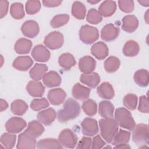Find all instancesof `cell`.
Instances as JSON below:
<instances>
[{
	"instance_id": "5bb4252c",
	"label": "cell",
	"mask_w": 149,
	"mask_h": 149,
	"mask_svg": "<svg viewBox=\"0 0 149 149\" xmlns=\"http://www.w3.org/2000/svg\"><path fill=\"white\" fill-rule=\"evenodd\" d=\"M47 97L52 105H58L63 102L66 97V93L62 88H53L48 91Z\"/></svg>"
},
{
	"instance_id": "ffe728a7",
	"label": "cell",
	"mask_w": 149,
	"mask_h": 149,
	"mask_svg": "<svg viewBox=\"0 0 149 149\" xmlns=\"http://www.w3.org/2000/svg\"><path fill=\"white\" fill-rule=\"evenodd\" d=\"M90 91V88L77 83L73 86L72 93L74 98L83 101L89 98Z\"/></svg>"
},
{
	"instance_id": "7bdbcfd3",
	"label": "cell",
	"mask_w": 149,
	"mask_h": 149,
	"mask_svg": "<svg viewBox=\"0 0 149 149\" xmlns=\"http://www.w3.org/2000/svg\"><path fill=\"white\" fill-rule=\"evenodd\" d=\"M87 21L93 24H96L102 20V17L100 12L94 8L90 9L86 16Z\"/></svg>"
},
{
	"instance_id": "8992f818",
	"label": "cell",
	"mask_w": 149,
	"mask_h": 149,
	"mask_svg": "<svg viewBox=\"0 0 149 149\" xmlns=\"http://www.w3.org/2000/svg\"><path fill=\"white\" fill-rule=\"evenodd\" d=\"M78 138L76 134L70 129H63L58 136V141L65 147L73 148L77 144Z\"/></svg>"
},
{
	"instance_id": "f35d334b",
	"label": "cell",
	"mask_w": 149,
	"mask_h": 149,
	"mask_svg": "<svg viewBox=\"0 0 149 149\" xmlns=\"http://www.w3.org/2000/svg\"><path fill=\"white\" fill-rule=\"evenodd\" d=\"M16 136L14 133H3L0 139L2 145L5 148L10 149L14 147L16 143Z\"/></svg>"
},
{
	"instance_id": "d4e9b609",
	"label": "cell",
	"mask_w": 149,
	"mask_h": 149,
	"mask_svg": "<svg viewBox=\"0 0 149 149\" xmlns=\"http://www.w3.org/2000/svg\"><path fill=\"white\" fill-rule=\"evenodd\" d=\"M98 95L104 99H112L114 97V90L112 85L108 82H103L97 88Z\"/></svg>"
},
{
	"instance_id": "ac0fdd59",
	"label": "cell",
	"mask_w": 149,
	"mask_h": 149,
	"mask_svg": "<svg viewBox=\"0 0 149 149\" xmlns=\"http://www.w3.org/2000/svg\"><path fill=\"white\" fill-rule=\"evenodd\" d=\"M26 90L33 97H41L44 93L45 87L40 81H30L26 86Z\"/></svg>"
},
{
	"instance_id": "603a6c76",
	"label": "cell",
	"mask_w": 149,
	"mask_h": 149,
	"mask_svg": "<svg viewBox=\"0 0 149 149\" xmlns=\"http://www.w3.org/2000/svg\"><path fill=\"white\" fill-rule=\"evenodd\" d=\"M114 111L113 105L108 101H102L99 104L98 113L104 119L113 118Z\"/></svg>"
},
{
	"instance_id": "4316f807",
	"label": "cell",
	"mask_w": 149,
	"mask_h": 149,
	"mask_svg": "<svg viewBox=\"0 0 149 149\" xmlns=\"http://www.w3.org/2000/svg\"><path fill=\"white\" fill-rule=\"evenodd\" d=\"M80 81L91 88H95L100 82V77L96 72L82 74L80 76Z\"/></svg>"
},
{
	"instance_id": "7c38bea8",
	"label": "cell",
	"mask_w": 149,
	"mask_h": 149,
	"mask_svg": "<svg viewBox=\"0 0 149 149\" xmlns=\"http://www.w3.org/2000/svg\"><path fill=\"white\" fill-rule=\"evenodd\" d=\"M31 56L35 61L44 62L49 59L50 52L47 47L41 44H38L33 48L31 51Z\"/></svg>"
},
{
	"instance_id": "816d5d0a",
	"label": "cell",
	"mask_w": 149,
	"mask_h": 149,
	"mask_svg": "<svg viewBox=\"0 0 149 149\" xmlns=\"http://www.w3.org/2000/svg\"><path fill=\"white\" fill-rule=\"evenodd\" d=\"M62 3L61 1H54V0H45L42 1V3L44 6L46 7H55L58 6Z\"/></svg>"
},
{
	"instance_id": "9a60e30c",
	"label": "cell",
	"mask_w": 149,
	"mask_h": 149,
	"mask_svg": "<svg viewBox=\"0 0 149 149\" xmlns=\"http://www.w3.org/2000/svg\"><path fill=\"white\" fill-rule=\"evenodd\" d=\"M95 66L96 61L90 56H84L79 60V68L83 74H89L93 72Z\"/></svg>"
},
{
	"instance_id": "8d00e7d4",
	"label": "cell",
	"mask_w": 149,
	"mask_h": 149,
	"mask_svg": "<svg viewBox=\"0 0 149 149\" xmlns=\"http://www.w3.org/2000/svg\"><path fill=\"white\" fill-rule=\"evenodd\" d=\"M120 66L119 59L113 56L108 57L104 62V68L108 73H113L116 71Z\"/></svg>"
},
{
	"instance_id": "3957f363",
	"label": "cell",
	"mask_w": 149,
	"mask_h": 149,
	"mask_svg": "<svg viewBox=\"0 0 149 149\" xmlns=\"http://www.w3.org/2000/svg\"><path fill=\"white\" fill-rule=\"evenodd\" d=\"M115 120L118 126L129 130H133L136 126L130 112L125 108H119L116 109Z\"/></svg>"
},
{
	"instance_id": "f907efd6",
	"label": "cell",
	"mask_w": 149,
	"mask_h": 149,
	"mask_svg": "<svg viewBox=\"0 0 149 149\" xmlns=\"http://www.w3.org/2000/svg\"><path fill=\"white\" fill-rule=\"evenodd\" d=\"M9 2L7 1L1 0L0 1V18L2 19L5 17L8 11Z\"/></svg>"
},
{
	"instance_id": "ab89813d",
	"label": "cell",
	"mask_w": 149,
	"mask_h": 149,
	"mask_svg": "<svg viewBox=\"0 0 149 149\" xmlns=\"http://www.w3.org/2000/svg\"><path fill=\"white\" fill-rule=\"evenodd\" d=\"M10 13L15 19H21L24 16V7L22 3L19 2L13 3L10 8Z\"/></svg>"
},
{
	"instance_id": "74e56055",
	"label": "cell",
	"mask_w": 149,
	"mask_h": 149,
	"mask_svg": "<svg viewBox=\"0 0 149 149\" xmlns=\"http://www.w3.org/2000/svg\"><path fill=\"white\" fill-rule=\"evenodd\" d=\"M81 108L84 113L89 116L95 115L97 112V105L95 101L92 99H88L82 104Z\"/></svg>"
},
{
	"instance_id": "9f6ffc18",
	"label": "cell",
	"mask_w": 149,
	"mask_h": 149,
	"mask_svg": "<svg viewBox=\"0 0 149 149\" xmlns=\"http://www.w3.org/2000/svg\"><path fill=\"white\" fill-rule=\"evenodd\" d=\"M100 1H87L88 3H90L91 4H95L98 2H99Z\"/></svg>"
},
{
	"instance_id": "7dc6e473",
	"label": "cell",
	"mask_w": 149,
	"mask_h": 149,
	"mask_svg": "<svg viewBox=\"0 0 149 149\" xmlns=\"http://www.w3.org/2000/svg\"><path fill=\"white\" fill-rule=\"evenodd\" d=\"M138 110L142 113H148V101L147 96L142 95L140 97Z\"/></svg>"
},
{
	"instance_id": "7a4b0ae2",
	"label": "cell",
	"mask_w": 149,
	"mask_h": 149,
	"mask_svg": "<svg viewBox=\"0 0 149 149\" xmlns=\"http://www.w3.org/2000/svg\"><path fill=\"white\" fill-rule=\"evenodd\" d=\"M100 133L102 138L108 143H111L118 132V125L115 119H101L99 120Z\"/></svg>"
},
{
	"instance_id": "e575fe53",
	"label": "cell",
	"mask_w": 149,
	"mask_h": 149,
	"mask_svg": "<svg viewBox=\"0 0 149 149\" xmlns=\"http://www.w3.org/2000/svg\"><path fill=\"white\" fill-rule=\"evenodd\" d=\"M86 8L84 5L79 1H75L72 6V14L77 19L82 20L86 16Z\"/></svg>"
},
{
	"instance_id": "52a82bcc",
	"label": "cell",
	"mask_w": 149,
	"mask_h": 149,
	"mask_svg": "<svg viewBox=\"0 0 149 149\" xmlns=\"http://www.w3.org/2000/svg\"><path fill=\"white\" fill-rule=\"evenodd\" d=\"M64 41L63 36L59 31H52L49 33L44 38L45 45L51 49H56L61 48Z\"/></svg>"
},
{
	"instance_id": "c3c4849f",
	"label": "cell",
	"mask_w": 149,
	"mask_h": 149,
	"mask_svg": "<svg viewBox=\"0 0 149 149\" xmlns=\"http://www.w3.org/2000/svg\"><path fill=\"white\" fill-rule=\"evenodd\" d=\"M91 147V139L90 137H83L79 142L77 148V149H89Z\"/></svg>"
},
{
	"instance_id": "8fae6325",
	"label": "cell",
	"mask_w": 149,
	"mask_h": 149,
	"mask_svg": "<svg viewBox=\"0 0 149 149\" xmlns=\"http://www.w3.org/2000/svg\"><path fill=\"white\" fill-rule=\"evenodd\" d=\"M119 33V29L112 23H109L104 26L101 31V38L105 41L109 42L115 40Z\"/></svg>"
},
{
	"instance_id": "5b68a950",
	"label": "cell",
	"mask_w": 149,
	"mask_h": 149,
	"mask_svg": "<svg viewBox=\"0 0 149 149\" xmlns=\"http://www.w3.org/2000/svg\"><path fill=\"white\" fill-rule=\"evenodd\" d=\"M79 37L83 43L91 44L98 39V30L96 27L86 24L81 27L79 31Z\"/></svg>"
},
{
	"instance_id": "b9f144b4",
	"label": "cell",
	"mask_w": 149,
	"mask_h": 149,
	"mask_svg": "<svg viewBox=\"0 0 149 149\" xmlns=\"http://www.w3.org/2000/svg\"><path fill=\"white\" fill-rule=\"evenodd\" d=\"M123 105L130 110H134L137 107V96L134 94L126 95L123 100Z\"/></svg>"
},
{
	"instance_id": "db71d44e",
	"label": "cell",
	"mask_w": 149,
	"mask_h": 149,
	"mask_svg": "<svg viewBox=\"0 0 149 149\" xmlns=\"http://www.w3.org/2000/svg\"><path fill=\"white\" fill-rule=\"evenodd\" d=\"M114 148H130V147L127 144H121L115 145Z\"/></svg>"
},
{
	"instance_id": "ba28073f",
	"label": "cell",
	"mask_w": 149,
	"mask_h": 149,
	"mask_svg": "<svg viewBox=\"0 0 149 149\" xmlns=\"http://www.w3.org/2000/svg\"><path fill=\"white\" fill-rule=\"evenodd\" d=\"M26 122L22 118L13 117L10 118L5 123V129L7 132L11 133H18L26 127Z\"/></svg>"
},
{
	"instance_id": "2e32d148",
	"label": "cell",
	"mask_w": 149,
	"mask_h": 149,
	"mask_svg": "<svg viewBox=\"0 0 149 149\" xmlns=\"http://www.w3.org/2000/svg\"><path fill=\"white\" fill-rule=\"evenodd\" d=\"M91 52L97 59L102 60L108 56L109 49L107 45L104 42L98 41L91 47Z\"/></svg>"
},
{
	"instance_id": "7402d4cb",
	"label": "cell",
	"mask_w": 149,
	"mask_h": 149,
	"mask_svg": "<svg viewBox=\"0 0 149 149\" xmlns=\"http://www.w3.org/2000/svg\"><path fill=\"white\" fill-rule=\"evenodd\" d=\"M43 83L49 88L57 87L61 83V77L55 71H50L45 74L42 78Z\"/></svg>"
},
{
	"instance_id": "83f0119b",
	"label": "cell",
	"mask_w": 149,
	"mask_h": 149,
	"mask_svg": "<svg viewBox=\"0 0 149 149\" xmlns=\"http://www.w3.org/2000/svg\"><path fill=\"white\" fill-rule=\"evenodd\" d=\"M44 130V127L41 124V122L37 120H32L29 123L28 126L24 131L36 139L42 134Z\"/></svg>"
},
{
	"instance_id": "681fc988",
	"label": "cell",
	"mask_w": 149,
	"mask_h": 149,
	"mask_svg": "<svg viewBox=\"0 0 149 149\" xmlns=\"http://www.w3.org/2000/svg\"><path fill=\"white\" fill-rule=\"evenodd\" d=\"M105 144V142L98 134L93 138L91 148L93 149H100L103 148Z\"/></svg>"
},
{
	"instance_id": "277c9868",
	"label": "cell",
	"mask_w": 149,
	"mask_h": 149,
	"mask_svg": "<svg viewBox=\"0 0 149 149\" xmlns=\"http://www.w3.org/2000/svg\"><path fill=\"white\" fill-rule=\"evenodd\" d=\"M132 140L133 142L140 148L144 147L148 143V125L143 123H139L133 129Z\"/></svg>"
},
{
	"instance_id": "44dd1931",
	"label": "cell",
	"mask_w": 149,
	"mask_h": 149,
	"mask_svg": "<svg viewBox=\"0 0 149 149\" xmlns=\"http://www.w3.org/2000/svg\"><path fill=\"white\" fill-rule=\"evenodd\" d=\"M33 61L29 56L17 57L13 62V67L20 71L27 70L33 65Z\"/></svg>"
},
{
	"instance_id": "484cf974",
	"label": "cell",
	"mask_w": 149,
	"mask_h": 149,
	"mask_svg": "<svg viewBox=\"0 0 149 149\" xmlns=\"http://www.w3.org/2000/svg\"><path fill=\"white\" fill-rule=\"evenodd\" d=\"M48 70V67L45 64L36 63L30 70V77L34 81L42 79Z\"/></svg>"
},
{
	"instance_id": "30bf717a",
	"label": "cell",
	"mask_w": 149,
	"mask_h": 149,
	"mask_svg": "<svg viewBox=\"0 0 149 149\" xmlns=\"http://www.w3.org/2000/svg\"><path fill=\"white\" fill-rule=\"evenodd\" d=\"M16 147L17 148H35L36 147V138L24 131L19 135Z\"/></svg>"
},
{
	"instance_id": "6f0895ef",
	"label": "cell",
	"mask_w": 149,
	"mask_h": 149,
	"mask_svg": "<svg viewBox=\"0 0 149 149\" xmlns=\"http://www.w3.org/2000/svg\"><path fill=\"white\" fill-rule=\"evenodd\" d=\"M146 16H147V15H148V10L147 11V12H146ZM145 19H146V23L148 24V17H146Z\"/></svg>"
},
{
	"instance_id": "4fadbf2b",
	"label": "cell",
	"mask_w": 149,
	"mask_h": 149,
	"mask_svg": "<svg viewBox=\"0 0 149 149\" xmlns=\"http://www.w3.org/2000/svg\"><path fill=\"white\" fill-rule=\"evenodd\" d=\"M39 26L38 23L32 20L26 21L22 26L21 31L23 34L29 38H34L39 33Z\"/></svg>"
},
{
	"instance_id": "f1b7e54d",
	"label": "cell",
	"mask_w": 149,
	"mask_h": 149,
	"mask_svg": "<svg viewBox=\"0 0 149 149\" xmlns=\"http://www.w3.org/2000/svg\"><path fill=\"white\" fill-rule=\"evenodd\" d=\"M31 47L32 42L30 40L22 38L16 41L15 45V50L19 54H26L29 53Z\"/></svg>"
},
{
	"instance_id": "d590c367",
	"label": "cell",
	"mask_w": 149,
	"mask_h": 149,
	"mask_svg": "<svg viewBox=\"0 0 149 149\" xmlns=\"http://www.w3.org/2000/svg\"><path fill=\"white\" fill-rule=\"evenodd\" d=\"M130 135L131 134L129 132L120 129L117 132L111 143L114 146L121 144H127L129 141Z\"/></svg>"
},
{
	"instance_id": "d6a6232c",
	"label": "cell",
	"mask_w": 149,
	"mask_h": 149,
	"mask_svg": "<svg viewBox=\"0 0 149 149\" xmlns=\"http://www.w3.org/2000/svg\"><path fill=\"white\" fill-rule=\"evenodd\" d=\"M37 148H62L63 146L58 140L53 138L43 139L39 140L36 144Z\"/></svg>"
},
{
	"instance_id": "6da1fadb",
	"label": "cell",
	"mask_w": 149,
	"mask_h": 149,
	"mask_svg": "<svg viewBox=\"0 0 149 149\" xmlns=\"http://www.w3.org/2000/svg\"><path fill=\"white\" fill-rule=\"evenodd\" d=\"M80 112L79 104L72 98L68 99L63 104V108L58 112L57 117L59 122L64 123L77 118Z\"/></svg>"
},
{
	"instance_id": "f6af8a7d",
	"label": "cell",
	"mask_w": 149,
	"mask_h": 149,
	"mask_svg": "<svg viewBox=\"0 0 149 149\" xmlns=\"http://www.w3.org/2000/svg\"><path fill=\"white\" fill-rule=\"evenodd\" d=\"M41 8V3L39 1H28L26 3V10L29 15H34Z\"/></svg>"
},
{
	"instance_id": "f5cc1de1",
	"label": "cell",
	"mask_w": 149,
	"mask_h": 149,
	"mask_svg": "<svg viewBox=\"0 0 149 149\" xmlns=\"http://www.w3.org/2000/svg\"><path fill=\"white\" fill-rule=\"evenodd\" d=\"M0 104H1V112H2L5 110H6L8 107V104L6 101H5L3 99H1L0 100Z\"/></svg>"
},
{
	"instance_id": "4dcf8cb0",
	"label": "cell",
	"mask_w": 149,
	"mask_h": 149,
	"mask_svg": "<svg viewBox=\"0 0 149 149\" xmlns=\"http://www.w3.org/2000/svg\"><path fill=\"white\" fill-rule=\"evenodd\" d=\"M139 44L134 40H129L124 45L123 48V54L128 57H133L137 55L139 52Z\"/></svg>"
},
{
	"instance_id": "1f68e13d",
	"label": "cell",
	"mask_w": 149,
	"mask_h": 149,
	"mask_svg": "<svg viewBox=\"0 0 149 149\" xmlns=\"http://www.w3.org/2000/svg\"><path fill=\"white\" fill-rule=\"evenodd\" d=\"M58 62L63 69L68 70L75 65L76 61L73 55L70 53L62 54L59 58Z\"/></svg>"
},
{
	"instance_id": "9c48e42d",
	"label": "cell",
	"mask_w": 149,
	"mask_h": 149,
	"mask_svg": "<svg viewBox=\"0 0 149 149\" xmlns=\"http://www.w3.org/2000/svg\"><path fill=\"white\" fill-rule=\"evenodd\" d=\"M81 126L82 133L87 136H94L99 131L97 121L93 118H84L81 123Z\"/></svg>"
},
{
	"instance_id": "e0dca14e",
	"label": "cell",
	"mask_w": 149,
	"mask_h": 149,
	"mask_svg": "<svg viewBox=\"0 0 149 149\" xmlns=\"http://www.w3.org/2000/svg\"><path fill=\"white\" fill-rule=\"evenodd\" d=\"M56 117V112L52 108H49L47 109L42 111L37 115L38 120L46 126L51 125L54 121Z\"/></svg>"
},
{
	"instance_id": "ee69618b",
	"label": "cell",
	"mask_w": 149,
	"mask_h": 149,
	"mask_svg": "<svg viewBox=\"0 0 149 149\" xmlns=\"http://www.w3.org/2000/svg\"><path fill=\"white\" fill-rule=\"evenodd\" d=\"M48 106L49 102L45 98L33 99L30 104L31 108L35 111H38L48 107Z\"/></svg>"
},
{
	"instance_id": "bcb514c9",
	"label": "cell",
	"mask_w": 149,
	"mask_h": 149,
	"mask_svg": "<svg viewBox=\"0 0 149 149\" xmlns=\"http://www.w3.org/2000/svg\"><path fill=\"white\" fill-rule=\"evenodd\" d=\"M120 9L125 13H130L134 9V2L129 0H119L118 1Z\"/></svg>"
},
{
	"instance_id": "d6986e66",
	"label": "cell",
	"mask_w": 149,
	"mask_h": 149,
	"mask_svg": "<svg viewBox=\"0 0 149 149\" xmlns=\"http://www.w3.org/2000/svg\"><path fill=\"white\" fill-rule=\"evenodd\" d=\"M122 29L127 33L134 32L139 26V21L137 17L133 15H126L122 19Z\"/></svg>"
},
{
	"instance_id": "60d3db41",
	"label": "cell",
	"mask_w": 149,
	"mask_h": 149,
	"mask_svg": "<svg viewBox=\"0 0 149 149\" xmlns=\"http://www.w3.org/2000/svg\"><path fill=\"white\" fill-rule=\"evenodd\" d=\"M69 20V16L67 14H59L55 16L51 20L50 25L53 28H58L65 25Z\"/></svg>"
},
{
	"instance_id": "f546056e",
	"label": "cell",
	"mask_w": 149,
	"mask_h": 149,
	"mask_svg": "<svg viewBox=\"0 0 149 149\" xmlns=\"http://www.w3.org/2000/svg\"><path fill=\"white\" fill-rule=\"evenodd\" d=\"M135 83L140 87H146L149 82V73L147 70L141 69L137 70L134 74Z\"/></svg>"
},
{
	"instance_id": "836d02e7",
	"label": "cell",
	"mask_w": 149,
	"mask_h": 149,
	"mask_svg": "<svg viewBox=\"0 0 149 149\" xmlns=\"http://www.w3.org/2000/svg\"><path fill=\"white\" fill-rule=\"evenodd\" d=\"M10 108L14 115L22 116L28 109V105L22 100H16L12 102Z\"/></svg>"
},
{
	"instance_id": "cb8c5ba5",
	"label": "cell",
	"mask_w": 149,
	"mask_h": 149,
	"mask_svg": "<svg viewBox=\"0 0 149 149\" xmlns=\"http://www.w3.org/2000/svg\"><path fill=\"white\" fill-rule=\"evenodd\" d=\"M116 9V2L113 1H104L100 5L98 12L104 17L112 16Z\"/></svg>"
},
{
	"instance_id": "11a10c76",
	"label": "cell",
	"mask_w": 149,
	"mask_h": 149,
	"mask_svg": "<svg viewBox=\"0 0 149 149\" xmlns=\"http://www.w3.org/2000/svg\"><path fill=\"white\" fill-rule=\"evenodd\" d=\"M138 2L140 3L143 6H149V1L148 0H140L138 1Z\"/></svg>"
}]
</instances>
